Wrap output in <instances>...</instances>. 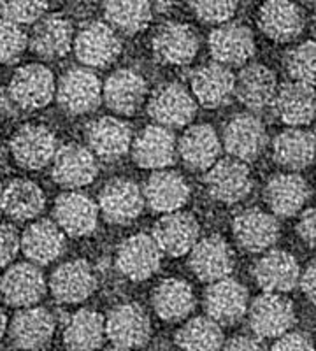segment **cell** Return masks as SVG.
<instances>
[{"label": "cell", "instance_id": "cell-1", "mask_svg": "<svg viewBox=\"0 0 316 351\" xmlns=\"http://www.w3.org/2000/svg\"><path fill=\"white\" fill-rule=\"evenodd\" d=\"M295 325L293 304L281 293L265 291L250 306V327L258 337L274 339Z\"/></svg>", "mask_w": 316, "mask_h": 351}, {"label": "cell", "instance_id": "cell-2", "mask_svg": "<svg viewBox=\"0 0 316 351\" xmlns=\"http://www.w3.org/2000/svg\"><path fill=\"white\" fill-rule=\"evenodd\" d=\"M58 144L56 137L45 125H25L11 139L12 158L27 171H37L53 162Z\"/></svg>", "mask_w": 316, "mask_h": 351}, {"label": "cell", "instance_id": "cell-3", "mask_svg": "<svg viewBox=\"0 0 316 351\" xmlns=\"http://www.w3.org/2000/svg\"><path fill=\"white\" fill-rule=\"evenodd\" d=\"M106 335L114 346L134 350L148 343L151 335V324L139 304H120L108 315Z\"/></svg>", "mask_w": 316, "mask_h": 351}, {"label": "cell", "instance_id": "cell-4", "mask_svg": "<svg viewBox=\"0 0 316 351\" xmlns=\"http://www.w3.org/2000/svg\"><path fill=\"white\" fill-rule=\"evenodd\" d=\"M9 92L20 108L30 111L42 109L51 102L56 92L53 72L40 64L23 65L12 74Z\"/></svg>", "mask_w": 316, "mask_h": 351}, {"label": "cell", "instance_id": "cell-5", "mask_svg": "<svg viewBox=\"0 0 316 351\" xmlns=\"http://www.w3.org/2000/svg\"><path fill=\"white\" fill-rule=\"evenodd\" d=\"M74 51L81 64L88 67H106L117 60L121 51V43L111 25L93 21L84 25L74 37Z\"/></svg>", "mask_w": 316, "mask_h": 351}, {"label": "cell", "instance_id": "cell-6", "mask_svg": "<svg viewBox=\"0 0 316 351\" xmlns=\"http://www.w3.org/2000/svg\"><path fill=\"white\" fill-rule=\"evenodd\" d=\"M55 316L46 307H23L11 322V341L18 350L40 351L55 335Z\"/></svg>", "mask_w": 316, "mask_h": 351}, {"label": "cell", "instance_id": "cell-7", "mask_svg": "<svg viewBox=\"0 0 316 351\" xmlns=\"http://www.w3.org/2000/svg\"><path fill=\"white\" fill-rule=\"evenodd\" d=\"M56 99L62 109L71 114H84L99 106L102 99V86L92 71L71 69L62 76L56 86Z\"/></svg>", "mask_w": 316, "mask_h": 351}, {"label": "cell", "instance_id": "cell-8", "mask_svg": "<svg viewBox=\"0 0 316 351\" xmlns=\"http://www.w3.org/2000/svg\"><path fill=\"white\" fill-rule=\"evenodd\" d=\"M206 186L212 199L225 204L239 202L252 190L248 165L237 158L218 160L217 164L209 167Z\"/></svg>", "mask_w": 316, "mask_h": 351}, {"label": "cell", "instance_id": "cell-9", "mask_svg": "<svg viewBox=\"0 0 316 351\" xmlns=\"http://www.w3.org/2000/svg\"><path fill=\"white\" fill-rule=\"evenodd\" d=\"M162 250L155 237L146 234L128 237L118 250L117 265L123 276L132 281H145L160 267Z\"/></svg>", "mask_w": 316, "mask_h": 351}, {"label": "cell", "instance_id": "cell-10", "mask_svg": "<svg viewBox=\"0 0 316 351\" xmlns=\"http://www.w3.org/2000/svg\"><path fill=\"white\" fill-rule=\"evenodd\" d=\"M197 104L184 86L178 83L162 84L149 99L148 112L164 127H183L195 116Z\"/></svg>", "mask_w": 316, "mask_h": 351}, {"label": "cell", "instance_id": "cell-11", "mask_svg": "<svg viewBox=\"0 0 316 351\" xmlns=\"http://www.w3.org/2000/svg\"><path fill=\"white\" fill-rule=\"evenodd\" d=\"M53 180L65 188H81L95 180V153L81 144H65L53 158Z\"/></svg>", "mask_w": 316, "mask_h": 351}, {"label": "cell", "instance_id": "cell-12", "mask_svg": "<svg viewBox=\"0 0 316 351\" xmlns=\"http://www.w3.org/2000/svg\"><path fill=\"white\" fill-rule=\"evenodd\" d=\"M204 307L209 318L220 325H234L248 311V291L239 281L223 278L206 290Z\"/></svg>", "mask_w": 316, "mask_h": 351}, {"label": "cell", "instance_id": "cell-13", "mask_svg": "<svg viewBox=\"0 0 316 351\" xmlns=\"http://www.w3.org/2000/svg\"><path fill=\"white\" fill-rule=\"evenodd\" d=\"M51 293L62 304H77L88 299L97 288V278L86 260H71L56 267L49 280Z\"/></svg>", "mask_w": 316, "mask_h": 351}, {"label": "cell", "instance_id": "cell-14", "mask_svg": "<svg viewBox=\"0 0 316 351\" xmlns=\"http://www.w3.org/2000/svg\"><path fill=\"white\" fill-rule=\"evenodd\" d=\"M0 293L9 306H36L46 293L45 276L34 263H16L2 276Z\"/></svg>", "mask_w": 316, "mask_h": 351}, {"label": "cell", "instance_id": "cell-15", "mask_svg": "<svg viewBox=\"0 0 316 351\" xmlns=\"http://www.w3.org/2000/svg\"><path fill=\"white\" fill-rule=\"evenodd\" d=\"M145 193L128 180H112L102 188L99 206L102 215L111 223H130L145 208Z\"/></svg>", "mask_w": 316, "mask_h": 351}, {"label": "cell", "instance_id": "cell-16", "mask_svg": "<svg viewBox=\"0 0 316 351\" xmlns=\"http://www.w3.org/2000/svg\"><path fill=\"white\" fill-rule=\"evenodd\" d=\"M55 221L71 237L90 236L97 228L99 208L84 193H62L55 202Z\"/></svg>", "mask_w": 316, "mask_h": 351}, {"label": "cell", "instance_id": "cell-17", "mask_svg": "<svg viewBox=\"0 0 316 351\" xmlns=\"http://www.w3.org/2000/svg\"><path fill=\"white\" fill-rule=\"evenodd\" d=\"M267 143L265 127L252 114L234 116L223 132V146L234 158L250 162L260 155Z\"/></svg>", "mask_w": 316, "mask_h": 351}, {"label": "cell", "instance_id": "cell-18", "mask_svg": "<svg viewBox=\"0 0 316 351\" xmlns=\"http://www.w3.org/2000/svg\"><path fill=\"white\" fill-rule=\"evenodd\" d=\"M190 267L200 281L215 283V281L228 278V274L232 272V252L221 237H206L202 241H197L195 246L192 247Z\"/></svg>", "mask_w": 316, "mask_h": 351}, {"label": "cell", "instance_id": "cell-19", "mask_svg": "<svg viewBox=\"0 0 316 351\" xmlns=\"http://www.w3.org/2000/svg\"><path fill=\"white\" fill-rule=\"evenodd\" d=\"M153 51L164 64L189 65L199 51V37L189 25L167 23L155 34Z\"/></svg>", "mask_w": 316, "mask_h": 351}, {"label": "cell", "instance_id": "cell-20", "mask_svg": "<svg viewBox=\"0 0 316 351\" xmlns=\"http://www.w3.org/2000/svg\"><path fill=\"white\" fill-rule=\"evenodd\" d=\"M272 108L278 118L290 127L308 125L316 116L315 86L300 81L283 84L272 100Z\"/></svg>", "mask_w": 316, "mask_h": 351}, {"label": "cell", "instance_id": "cell-21", "mask_svg": "<svg viewBox=\"0 0 316 351\" xmlns=\"http://www.w3.org/2000/svg\"><path fill=\"white\" fill-rule=\"evenodd\" d=\"M153 237L160 250L167 255L180 256L192 252L199 239V223L186 213H165L164 218L156 221Z\"/></svg>", "mask_w": 316, "mask_h": 351}, {"label": "cell", "instance_id": "cell-22", "mask_svg": "<svg viewBox=\"0 0 316 351\" xmlns=\"http://www.w3.org/2000/svg\"><path fill=\"white\" fill-rule=\"evenodd\" d=\"M212 58L223 65H243L255 53V39L248 27L241 23H221L209 37Z\"/></svg>", "mask_w": 316, "mask_h": 351}, {"label": "cell", "instance_id": "cell-23", "mask_svg": "<svg viewBox=\"0 0 316 351\" xmlns=\"http://www.w3.org/2000/svg\"><path fill=\"white\" fill-rule=\"evenodd\" d=\"M234 236L246 252L260 253L276 243L280 237V225L276 218L260 209L243 211L234 219Z\"/></svg>", "mask_w": 316, "mask_h": 351}, {"label": "cell", "instance_id": "cell-24", "mask_svg": "<svg viewBox=\"0 0 316 351\" xmlns=\"http://www.w3.org/2000/svg\"><path fill=\"white\" fill-rule=\"evenodd\" d=\"M132 152L143 169H165L176 158V139L164 125H149L134 141Z\"/></svg>", "mask_w": 316, "mask_h": 351}, {"label": "cell", "instance_id": "cell-25", "mask_svg": "<svg viewBox=\"0 0 316 351\" xmlns=\"http://www.w3.org/2000/svg\"><path fill=\"white\" fill-rule=\"evenodd\" d=\"M192 90L204 108H220L236 93V77L223 64H208L193 72Z\"/></svg>", "mask_w": 316, "mask_h": 351}, {"label": "cell", "instance_id": "cell-26", "mask_svg": "<svg viewBox=\"0 0 316 351\" xmlns=\"http://www.w3.org/2000/svg\"><path fill=\"white\" fill-rule=\"evenodd\" d=\"M30 49L45 60L62 58L74 46V30L64 16L40 18L30 36Z\"/></svg>", "mask_w": 316, "mask_h": 351}, {"label": "cell", "instance_id": "cell-27", "mask_svg": "<svg viewBox=\"0 0 316 351\" xmlns=\"http://www.w3.org/2000/svg\"><path fill=\"white\" fill-rule=\"evenodd\" d=\"M255 280L265 291H290L297 283H300L299 263L290 253L272 250L256 262Z\"/></svg>", "mask_w": 316, "mask_h": 351}, {"label": "cell", "instance_id": "cell-28", "mask_svg": "<svg viewBox=\"0 0 316 351\" xmlns=\"http://www.w3.org/2000/svg\"><path fill=\"white\" fill-rule=\"evenodd\" d=\"M65 232L51 219L34 221L21 236V250L28 260L46 265L64 253Z\"/></svg>", "mask_w": 316, "mask_h": 351}, {"label": "cell", "instance_id": "cell-29", "mask_svg": "<svg viewBox=\"0 0 316 351\" xmlns=\"http://www.w3.org/2000/svg\"><path fill=\"white\" fill-rule=\"evenodd\" d=\"M262 32L272 40L287 43L302 32L304 14L292 0H267L260 9Z\"/></svg>", "mask_w": 316, "mask_h": 351}, {"label": "cell", "instance_id": "cell-30", "mask_svg": "<svg viewBox=\"0 0 316 351\" xmlns=\"http://www.w3.org/2000/svg\"><path fill=\"white\" fill-rule=\"evenodd\" d=\"M90 149L104 160L123 156L132 146V130L125 121L104 116L93 121L86 132Z\"/></svg>", "mask_w": 316, "mask_h": 351}, {"label": "cell", "instance_id": "cell-31", "mask_svg": "<svg viewBox=\"0 0 316 351\" xmlns=\"http://www.w3.org/2000/svg\"><path fill=\"white\" fill-rule=\"evenodd\" d=\"M102 95L109 109L118 114H132L145 100L146 83L137 72L121 69L106 81Z\"/></svg>", "mask_w": 316, "mask_h": 351}, {"label": "cell", "instance_id": "cell-32", "mask_svg": "<svg viewBox=\"0 0 316 351\" xmlns=\"http://www.w3.org/2000/svg\"><path fill=\"white\" fill-rule=\"evenodd\" d=\"M309 199V186L297 174H278L265 186V200L276 216L290 218L297 215Z\"/></svg>", "mask_w": 316, "mask_h": 351}, {"label": "cell", "instance_id": "cell-33", "mask_svg": "<svg viewBox=\"0 0 316 351\" xmlns=\"http://www.w3.org/2000/svg\"><path fill=\"white\" fill-rule=\"evenodd\" d=\"M221 143L209 125H195L184 132L180 139V155L190 169L204 171L218 162Z\"/></svg>", "mask_w": 316, "mask_h": 351}, {"label": "cell", "instance_id": "cell-34", "mask_svg": "<svg viewBox=\"0 0 316 351\" xmlns=\"http://www.w3.org/2000/svg\"><path fill=\"white\" fill-rule=\"evenodd\" d=\"M272 155L281 167L290 171H300V169L311 165L316 156V137L311 132L302 128L292 127L289 130L281 132L274 139Z\"/></svg>", "mask_w": 316, "mask_h": 351}, {"label": "cell", "instance_id": "cell-35", "mask_svg": "<svg viewBox=\"0 0 316 351\" xmlns=\"http://www.w3.org/2000/svg\"><path fill=\"white\" fill-rule=\"evenodd\" d=\"M46 197L39 184L28 180H14L2 190L0 208L16 221L37 218L42 213Z\"/></svg>", "mask_w": 316, "mask_h": 351}, {"label": "cell", "instance_id": "cell-36", "mask_svg": "<svg viewBox=\"0 0 316 351\" xmlns=\"http://www.w3.org/2000/svg\"><path fill=\"white\" fill-rule=\"evenodd\" d=\"M276 92V77L265 65H248L236 77L237 99L250 109H262L272 104Z\"/></svg>", "mask_w": 316, "mask_h": 351}, {"label": "cell", "instance_id": "cell-37", "mask_svg": "<svg viewBox=\"0 0 316 351\" xmlns=\"http://www.w3.org/2000/svg\"><path fill=\"white\" fill-rule=\"evenodd\" d=\"M145 199L158 213H174L189 200L186 181L176 172L158 171L146 181Z\"/></svg>", "mask_w": 316, "mask_h": 351}, {"label": "cell", "instance_id": "cell-38", "mask_svg": "<svg viewBox=\"0 0 316 351\" xmlns=\"http://www.w3.org/2000/svg\"><path fill=\"white\" fill-rule=\"evenodd\" d=\"M106 337V319L92 309L74 313L64 330L67 351H97Z\"/></svg>", "mask_w": 316, "mask_h": 351}, {"label": "cell", "instance_id": "cell-39", "mask_svg": "<svg viewBox=\"0 0 316 351\" xmlns=\"http://www.w3.org/2000/svg\"><path fill=\"white\" fill-rule=\"evenodd\" d=\"M155 313L165 322H180L195 307L192 287L183 280H165L153 293Z\"/></svg>", "mask_w": 316, "mask_h": 351}, {"label": "cell", "instance_id": "cell-40", "mask_svg": "<svg viewBox=\"0 0 316 351\" xmlns=\"http://www.w3.org/2000/svg\"><path fill=\"white\" fill-rule=\"evenodd\" d=\"M176 344L181 351H221V325L209 316H197L178 330Z\"/></svg>", "mask_w": 316, "mask_h": 351}, {"label": "cell", "instance_id": "cell-41", "mask_svg": "<svg viewBox=\"0 0 316 351\" xmlns=\"http://www.w3.org/2000/svg\"><path fill=\"white\" fill-rule=\"evenodd\" d=\"M104 14L111 27L125 34H136L148 27L153 12L149 0H108Z\"/></svg>", "mask_w": 316, "mask_h": 351}, {"label": "cell", "instance_id": "cell-42", "mask_svg": "<svg viewBox=\"0 0 316 351\" xmlns=\"http://www.w3.org/2000/svg\"><path fill=\"white\" fill-rule=\"evenodd\" d=\"M284 67L293 81L316 86V43L299 44L284 56Z\"/></svg>", "mask_w": 316, "mask_h": 351}, {"label": "cell", "instance_id": "cell-43", "mask_svg": "<svg viewBox=\"0 0 316 351\" xmlns=\"http://www.w3.org/2000/svg\"><path fill=\"white\" fill-rule=\"evenodd\" d=\"M48 0H0V14L16 25H32L42 18Z\"/></svg>", "mask_w": 316, "mask_h": 351}, {"label": "cell", "instance_id": "cell-44", "mask_svg": "<svg viewBox=\"0 0 316 351\" xmlns=\"http://www.w3.org/2000/svg\"><path fill=\"white\" fill-rule=\"evenodd\" d=\"M28 46V39L20 25L0 18V64L16 62Z\"/></svg>", "mask_w": 316, "mask_h": 351}, {"label": "cell", "instance_id": "cell-45", "mask_svg": "<svg viewBox=\"0 0 316 351\" xmlns=\"http://www.w3.org/2000/svg\"><path fill=\"white\" fill-rule=\"evenodd\" d=\"M193 12L206 23H225L234 16L237 0H192Z\"/></svg>", "mask_w": 316, "mask_h": 351}, {"label": "cell", "instance_id": "cell-46", "mask_svg": "<svg viewBox=\"0 0 316 351\" xmlns=\"http://www.w3.org/2000/svg\"><path fill=\"white\" fill-rule=\"evenodd\" d=\"M21 247V239L16 228L8 223H0V267H5Z\"/></svg>", "mask_w": 316, "mask_h": 351}, {"label": "cell", "instance_id": "cell-47", "mask_svg": "<svg viewBox=\"0 0 316 351\" xmlns=\"http://www.w3.org/2000/svg\"><path fill=\"white\" fill-rule=\"evenodd\" d=\"M271 351H316L315 343L304 332H287L280 335Z\"/></svg>", "mask_w": 316, "mask_h": 351}, {"label": "cell", "instance_id": "cell-48", "mask_svg": "<svg viewBox=\"0 0 316 351\" xmlns=\"http://www.w3.org/2000/svg\"><path fill=\"white\" fill-rule=\"evenodd\" d=\"M297 232L304 243H308L311 247H316V206L302 213L299 225H297Z\"/></svg>", "mask_w": 316, "mask_h": 351}, {"label": "cell", "instance_id": "cell-49", "mask_svg": "<svg viewBox=\"0 0 316 351\" xmlns=\"http://www.w3.org/2000/svg\"><path fill=\"white\" fill-rule=\"evenodd\" d=\"M221 351H267L264 348V344H260V341L252 339V337H234V339L228 341L227 344H223Z\"/></svg>", "mask_w": 316, "mask_h": 351}, {"label": "cell", "instance_id": "cell-50", "mask_svg": "<svg viewBox=\"0 0 316 351\" xmlns=\"http://www.w3.org/2000/svg\"><path fill=\"white\" fill-rule=\"evenodd\" d=\"M300 288L304 291V295L316 304V262H313L304 274H300Z\"/></svg>", "mask_w": 316, "mask_h": 351}, {"label": "cell", "instance_id": "cell-51", "mask_svg": "<svg viewBox=\"0 0 316 351\" xmlns=\"http://www.w3.org/2000/svg\"><path fill=\"white\" fill-rule=\"evenodd\" d=\"M18 108L20 106L14 102L11 92H9V88L0 86V116H14Z\"/></svg>", "mask_w": 316, "mask_h": 351}, {"label": "cell", "instance_id": "cell-52", "mask_svg": "<svg viewBox=\"0 0 316 351\" xmlns=\"http://www.w3.org/2000/svg\"><path fill=\"white\" fill-rule=\"evenodd\" d=\"M5 330H8V316H5V313L0 309V339L4 337Z\"/></svg>", "mask_w": 316, "mask_h": 351}, {"label": "cell", "instance_id": "cell-53", "mask_svg": "<svg viewBox=\"0 0 316 351\" xmlns=\"http://www.w3.org/2000/svg\"><path fill=\"white\" fill-rule=\"evenodd\" d=\"M109 351H130V350H127V348H118V346H114V348H112V350H109Z\"/></svg>", "mask_w": 316, "mask_h": 351}, {"label": "cell", "instance_id": "cell-54", "mask_svg": "<svg viewBox=\"0 0 316 351\" xmlns=\"http://www.w3.org/2000/svg\"><path fill=\"white\" fill-rule=\"evenodd\" d=\"M313 28H315V34H316V12H315V18H313Z\"/></svg>", "mask_w": 316, "mask_h": 351}, {"label": "cell", "instance_id": "cell-55", "mask_svg": "<svg viewBox=\"0 0 316 351\" xmlns=\"http://www.w3.org/2000/svg\"><path fill=\"white\" fill-rule=\"evenodd\" d=\"M2 190H4V186H2V181H0V197H2Z\"/></svg>", "mask_w": 316, "mask_h": 351}, {"label": "cell", "instance_id": "cell-56", "mask_svg": "<svg viewBox=\"0 0 316 351\" xmlns=\"http://www.w3.org/2000/svg\"><path fill=\"white\" fill-rule=\"evenodd\" d=\"M302 2H315V0H302Z\"/></svg>", "mask_w": 316, "mask_h": 351}]
</instances>
